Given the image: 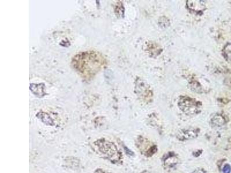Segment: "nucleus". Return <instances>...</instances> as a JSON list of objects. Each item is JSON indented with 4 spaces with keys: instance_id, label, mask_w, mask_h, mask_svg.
<instances>
[{
    "instance_id": "nucleus-1",
    "label": "nucleus",
    "mask_w": 231,
    "mask_h": 173,
    "mask_svg": "<svg viewBox=\"0 0 231 173\" xmlns=\"http://www.w3.org/2000/svg\"><path fill=\"white\" fill-rule=\"evenodd\" d=\"M106 65V60L100 53L87 51L79 53L72 58L73 69L81 77L89 80Z\"/></svg>"
},
{
    "instance_id": "nucleus-10",
    "label": "nucleus",
    "mask_w": 231,
    "mask_h": 173,
    "mask_svg": "<svg viewBox=\"0 0 231 173\" xmlns=\"http://www.w3.org/2000/svg\"><path fill=\"white\" fill-rule=\"evenodd\" d=\"M223 173H231V167L229 165L226 164L224 166L223 168Z\"/></svg>"
},
{
    "instance_id": "nucleus-11",
    "label": "nucleus",
    "mask_w": 231,
    "mask_h": 173,
    "mask_svg": "<svg viewBox=\"0 0 231 173\" xmlns=\"http://www.w3.org/2000/svg\"><path fill=\"white\" fill-rule=\"evenodd\" d=\"M192 173H205V171L203 170H202V169H201V168H197V169H196L195 170H194L193 172Z\"/></svg>"
},
{
    "instance_id": "nucleus-4",
    "label": "nucleus",
    "mask_w": 231,
    "mask_h": 173,
    "mask_svg": "<svg viewBox=\"0 0 231 173\" xmlns=\"http://www.w3.org/2000/svg\"><path fill=\"white\" fill-rule=\"evenodd\" d=\"M136 90L137 95L140 96V97L144 101H149L150 99H152V90L150 89V86L143 80L139 79L137 81Z\"/></svg>"
},
{
    "instance_id": "nucleus-8",
    "label": "nucleus",
    "mask_w": 231,
    "mask_h": 173,
    "mask_svg": "<svg viewBox=\"0 0 231 173\" xmlns=\"http://www.w3.org/2000/svg\"><path fill=\"white\" fill-rule=\"evenodd\" d=\"M224 57L229 62H231V43L227 44L223 50Z\"/></svg>"
},
{
    "instance_id": "nucleus-12",
    "label": "nucleus",
    "mask_w": 231,
    "mask_h": 173,
    "mask_svg": "<svg viewBox=\"0 0 231 173\" xmlns=\"http://www.w3.org/2000/svg\"><path fill=\"white\" fill-rule=\"evenodd\" d=\"M108 173V172H107V171H104V170H103L102 169H101V168H98V169H97L95 171V173Z\"/></svg>"
},
{
    "instance_id": "nucleus-7",
    "label": "nucleus",
    "mask_w": 231,
    "mask_h": 173,
    "mask_svg": "<svg viewBox=\"0 0 231 173\" xmlns=\"http://www.w3.org/2000/svg\"><path fill=\"white\" fill-rule=\"evenodd\" d=\"M225 123V121L224 117L221 115H215L211 120V123L214 126H221L223 125Z\"/></svg>"
},
{
    "instance_id": "nucleus-6",
    "label": "nucleus",
    "mask_w": 231,
    "mask_h": 173,
    "mask_svg": "<svg viewBox=\"0 0 231 173\" xmlns=\"http://www.w3.org/2000/svg\"><path fill=\"white\" fill-rule=\"evenodd\" d=\"M197 136V133L194 130H182L177 135V138L180 140H186L192 139Z\"/></svg>"
},
{
    "instance_id": "nucleus-2",
    "label": "nucleus",
    "mask_w": 231,
    "mask_h": 173,
    "mask_svg": "<svg viewBox=\"0 0 231 173\" xmlns=\"http://www.w3.org/2000/svg\"><path fill=\"white\" fill-rule=\"evenodd\" d=\"M98 152L112 162H116L120 159V153L116 146L108 140L101 139L94 143Z\"/></svg>"
},
{
    "instance_id": "nucleus-9",
    "label": "nucleus",
    "mask_w": 231,
    "mask_h": 173,
    "mask_svg": "<svg viewBox=\"0 0 231 173\" xmlns=\"http://www.w3.org/2000/svg\"><path fill=\"white\" fill-rule=\"evenodd\" d=\"M177 162V158L174 157H169L165 161V164L168 166H172L173 165H175V163Z\"/></svg>"
},
{
    "instance_id": "nucleus-3",
    "label": "nucleus",
    "mask_w": 231,
    "mask_h": 173,
    "mask_svg": "<svg viewBox=\"0 0 231 173\" xmlns=\"http://www.w3.org/2000/svg\"><path fill=\"white\" fill-rule=\"evenodd\" d=\"M178 105L183 111L189 115L198 113L202 106L200 102L186 96L181 97Z\"/></svg>"
},
{
    "instance_id": "nucleus-5",
    "label": "nucleus",
    "mask_w": 231,
    "mask_h": 173,
    "mask_svg": "<svg viewBox=\"0 0 231 173\" xmlns=\"http://www.w3.org/2000/svg\"><path fill=\"white\" fill-rule=\"evenodd\" d=\"M187 6L190 11L196 12H200L206 9V5L205 1H187Z\"/></svg>"
}]
</instances>
